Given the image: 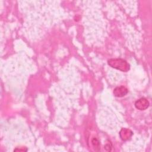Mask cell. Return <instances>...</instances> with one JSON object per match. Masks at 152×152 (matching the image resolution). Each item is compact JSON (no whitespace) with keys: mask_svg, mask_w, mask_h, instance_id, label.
Wrapping results in <instances>:
<instances>
[{"mask_svg":"<svg viewBox=\"0 0 152 152\" xmlns=\"http://www.w3.org/2000/svg\"><path fill=\"white\" fill-rule=\"evenodd\" d=\"M109 65L123 72H127L130 69L129 64L124 59L121 58H112L107 61Z\"/></svg>","mask_w":152,"mask_h":152,"instance_id":"6da1fadb","label":"cell"},{"mask_svg":"<svg viewBox=\"0 0 152 152\" xmlns=\"http://www.w3.org/2000/svg\"><path fill=\"white\" fill-rule=\"evenodd\" d=\"M113 94L116 97H121L125 96L128 93V89L124 86L116 87L113 90Z\"/></svg>","mask_w":152,"mask_h":152,"instance_id":"277c9868","label":"cell"},{"mask_svg":"<svg viewBox=\"0 0 152 152\" xmlns=\"http://www.w3.org/2000/svg\"><path fill=\"white\" fill-rule=\"evenodd\" d=\"M149 104V102L145 98H141L137 100L135 103V107L141 110L147 109Z\"/></svg>","mask_w":152,"mask_h":152,"instance_id":"7a4b0ae2","label":"cell"},{"mask_svg":"<svg viewBox=\"0 0 152 152\" xmlns=\"http://www.w3.org/2000/svg\"><path fill=\"white\" fill-rule=\"evenodd\" d=\"M91 142H92V144H93V147L94 148V150H96L97 148H98V150H99V148H100V147H100V143H99V140L97 138H94L92 140Z\"/></svg>","mask_w":152,"mask_h":152,"instance_id":"5b68a950","label":"cell"},{"mask_svg":"<svg viewBox=\"0 0 152 152\" xmlns=\"http://www.w3.org/2000/svg\"><path fill=\"white\" fill-rule=\"evenodd\" d=\"M133 135L132 131L128 128H122L119 132V136L123 141L129 140Z\"/></svg>","mask_w":152,"mask_h":152,"instance_id":"3957f363","label":"cell"}]
</instances>
